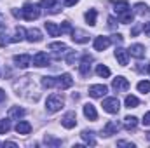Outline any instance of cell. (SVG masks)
Wrapping results in <instances>:
<instances>
[{"mask_svg": "<svg viewBox=\"0 0 150 148\" xmlns=\"http://www.w3.org/2000/svg\"><path fill=\"white\" fill-rule=\"evenodd\" d=\"M108 23H110V28H115V19L113 18H108Z\"/></svg>", "mask_w": 150, "mask_h": 148, "instance_id": "obj_46", "label": "cell"}, {"mask_svg": "<svg viewBox=\"0 0 150 148\" xmlns=\"http://www.w3.org/2000/svg\"><path fill=\"white\" fill-rule=\"evenodd\" d=\"M147 12H149V5H147V4H143V2L134 4V14L143 16V14H147Z\"/></svg>", "mask_w": 150, "mask_h": 148, "instance_id": "obj_28", "label": "cell"}, {"mask_svg": "<svg viewBox=\"0 0 150 148\" xmlns=\"http://www.w3.org/2000/svg\"><path fill=\"white\" fill-rule=\"evenodd\" d=\"M108 92V87L105 84H94L89 87V96L91 98H103Z\"/></svg>", "mask_w": 150, "mask_h": 148, "instance_id": "obj_5", "label": "cell"}, {"mask_svg": "<svg viewBox=\"0 0 150 148\" xmlns=\"http://www.w3.org/2000/svg\"><path fill=\"white\" fill-rule=\"evenodd\" d=\"M133 18H134V14H133L131 11H126V12L119 14V21H120V23H124V25H127V23H133Z\"/></svg>", "mask_w": 150, "mask_h": 148, "instance_id": "obj_29", "label": "cell"}, {"mask_svg": "<svg viewBox=\"0 0 150 148\" xmlns=\"http://www.w3.org/2000/svg\"><path fill=\"white\" fill-rule=\"evenodd\" d=\"M63 105H65V99H63L61 94H51V96L47 98V101H45V108H47L49 113L59 111L63 108Z\"/></svg>", "mask_w": 150, "mask_h": 148, "instance_id": "obj_1", "label": "cell"}, {"mask_svg": "<svg viewBox=\"0 0 150 148\" xmlns=\"http://www.w3.org/2000/svg\"><path fill=\"white\" fill-rule=\"evenodd\" d=\"M103 110L107 111V113H119L120 110V101L117 99V98H107L105 101H103Z\"/></svg>", "mask_w": 150, "mask_h": 148, "instance_id": "obj_4", "label": "cell"}, {"mask_svg": "<svg viewBox=\"0 0 150 148\" xmlns=\"http://www.w3.org/2000/svg\"><path fill=\"white\" fill-rule=\"evenodd\" d=\"M140 32H142V25H138V26H134V28H133V32H131V35L134 37V35H138Z\"/></svg>", "mask_w": 150, "mask_h": 148, "instance_id": "obj_41", "label": "cell"}, {"mask_svg": "<svg viewBox=\"0 0 150 148\" xmlns=\"http://www.w3.org/2000/svg\"><path fill=\"white\" fill-rule=\"evenodd\" d=\"M124 105H126L127 108H136V106L140 105V99H138L136 96L129 94V96H126V99H124Z\"/></svg>", "mask_w": 150, "mask_h": 148, "instance_id": "obj_25", "label": "cell"}, {"mask_svg": "<svg viewBox=\"0 0 150 148\" xmlns=\"http://www.w3.org/2000/svg\"><path fill=\"white\" fill-rule=\"evenodd\" d=\"M72 85H74V78H72L70 73H63V75H59V77H56V87H59V89H68V87H72Z\"/></svg>", "mask_w": 150, "mask_h": 148, "instance_id": "obj_6", "label": "cell"}, {"mask_svg": "<svg viewBox=\"0 0 150 148\" xmlns=\"http://www.w3.org/2000/svg\"><path fill=\"white\" fill-rule=\"evenodd\" d=\"M26 40L28 42H40L42 40V33H40V30L38 28H30L28 32H26Z\"/></svg>", "mask_w": 150, "mask_h": 148, "instance_id": "obj_18", "label": "cell"}, {"mask_svg": "<svg viewBox=\"0 0 150 148\" xmlns=\"http://www.w3.org/2000/svg\"><path fill=\"white\" fill-rule=\"evenodd\" d=\"M72 40L75 44H86L89 42V35L84 30H72Z\"/></svg>", "mask_w": 150, "mask_h": 148, "instance_id": "obj_15", "label": "cell"}, {"mask_svg": "<svg viewBox=\"0 0 150 148\" xmlns=\"http://www.w3.org/2000/svg\"><path fill=\"white\" fill-rule=\"evenodd\" d=\"M9 42H12V40L7 37L5 33H0V47H5V45H7Z\"/></svg>", "mask_w": 150, "mask_h": 148, "instance_id": "obj_36", "label": "cell"}, {"mask_svg": "<svg viewBox=\"0 0 150 148\" xmlns=\"http://www.w3.org/2000/svg\"><path fill=\"white\" fill-rule=\"evenodd\" d=\"M49 49H51V51H54V52L68 51V47H67V44H65V42H52V44H49Z\"/></svg>", "mask_w": 150, "mask_h": 148, "instance_id": "obj_27", "label": "cell"}, {"mask_svg": "<svg viewBox=\"0 0 150 148\" xmlns=\"http://www.w3.org/2000/svg\"><path fill=\"white\" fill-rule=\"evenodd\" d=\"M77 2H79V0H65V5H67V7H72V5L77 4Z\"/></svg>", "mask_w": 150, "mask_h": 148, "instance_id": "obj_44", "label": "cell"}, {"mask_svg": "<svg viewBox=\"0 0 150 148\" xmlns=\"http://www.w3.org/2000/svg\"><path fill=\"white\" fill-rule=\"evenodd\" d=\"M119 129H120L119 122H117V120H110V122H107V124H105V127H103V136H112V134H117V132H119Z\"/></svg>", "mask_w": 150, "mask_h": 148, "instance_id": "obj_13", "label": "cell"}, {"mask_svg": "<svg viewBox=\"0 0 150 148\" xmlns=\"http://www.w3.org/2000/svg\"><path fill=\"white\" fill-rule=\"evenodd\" d=\"M96 75L107 78V77H110V68L105 66V65H98V66H96Z\"/></svg>", "mask_w": 150, "mask_h": 148, "instance_id": "obj_32", "label": "cell"}, {"mask_svg": "<svg viewBox=\"0 0 150 148\" xmlns=\"http://www.w3.org/2000/svg\"><path fill=\"white\" fill-rule=\"evenodd\" d=\"M16 132L18 134H30L32 132V124L30 122H26V120H19L18 124H16Z\"/></svg>", "mask_w": 150, "mask_h": 148, "instance_id": "obj_17", "label": "cell"}, {"mask_svg": "<svg viewBox=\"0 0 150 148\" xmlns=\"http://www.w3.org/2000/svg\"><path fill=\"white\" fill-rule=\"evenodd\" d=\"M110 40H112V42H115V44H117V42H119V44H122V40H124V38H122V35H120V33H115V35H112V38H110Z\"/></svg>", "mask_w": 150, "mask_h": 148, "instance_id": "obj_37", "label": "cell"}, {"mask_svg": "<svg viewBox=\"0 0 150 148\" xmlns=\"http://www.w3.org/2000/svg\"><path fill=\"white\" fill-rule=\"evenodd\" d=\"M5 99V92H4V89H0V103Z\"/></svg>", "mask_w": 150, "mask_h": 148, "instance_id": "obj_47", "label": "cell"}, {"mask_svg": "<svg viewBox=\"0 0 150 148\" xmlns=\"http://www.w3.org/2000/svg\"><path fill=\"white\" fill-rule=\"evenodd\" d=\"M91 63H93V58H91L89 54H86V56L82 58L80 65H79V72H80L82 77H87V75L91 73Z\"/></svg>", "mask_w": 150, "mask_h": 148, "instance_id": "obj_8", "label": "cell"}, {"mask_svg": "<svg viewBox=\"0 0 150 148\" xmlns=\"http://www.w3.org/2000/svg\"><path fill=\"white\" fill-rule=\"evenodd\" d=\"M61 28V33L63 32H70L72 33V26H70V23H63V26H59Z\"/></svg>", "mask_w": 150, "mask_h": 148, "instance_id": "obj_38", "label": "cell"}, {"mask_svg": "<svg viewBox=\"0 0 150 148\" xmlns=\"http://www.w3.org/2000/svg\"><path fill=\"white\" fill-rule=\"evenodd\" d=\"M25 113H26V111L23 110V108H19V106H12V108H9V118H11V120H12V118L19 120L21 117H25Z\"/></svg>", "mask_w": 150, "mask_h": 148, "instance_id": "obj_23", "label": "cell"}, {"mask_svg": "<svg viewBox=\"0 0 150 148\" xmlns=\"http://www.w3.org/2000/svg\"><path fill=\"white\" fill-rule=\"evenodd\" d=\"M136 125H138V118H136V117L127 115V117L124 118V129H126V131H133V129H136Z\"/></svg>", "mask_w": 150, "mask_h": 148, "instance_id": "obj_22", "label": "cell"}, {"mask_svg": "<svg viewBox=\"0 0 150 148\" xmlns=\"http://www.w3.org/2000/svg\"><path fill=\"white\" fill-rule=\"evenodd\" d=\"M112 5H113V11L117 12V16H119V14H122V12H126V11H131L129 4H127L126 0H113Z\"/></svg>", "mask_w": 150, "mask_h": 148, "instance_id": "obj_16", "label": "cell"}, {"mask_svg": "<svg viewBox=\"0 0 150 148\" xmlns=\"http://www.w3.org/2000/svg\"><path fill=\"white\" fill-rule=\"evenodd\" d=\"M93 134H94L93 131H82V134H80V136H82V140H84L87 145L94 147V145H96V140H94V136H93Z\"/></svg>", "mask_w": 150, "mask_h": 148, "instance_id": "obj_26", "label": "cell"}, {"mask_svg": "<svg viewBox=\"0 0 150 148\" xmlns=\"http://www.w3.org/2000/svg\"><path fill=\"white\" fill-rule=\"evenodd\" d=\"M143 32H145V35H147V37H150V21L143 26Z\"/></svg>", "mask_w": 150, "mask_h": 148, "instance_id": "obj_43", "label": "cell"}, {"mask_svg": "<svg viewBox=\"0 0 150 148\" xmlns=\"http://www.w3.org/2000/svg\"><path fill=\"white\" fill-rule=\"evenodd\" d=\"M45 30H47V33H49L51 37H58V35L61 33V28H59L56 23H52V21H45Z\"/></svg>", "mask_w": 150, "mask_h": 148, "instance_id": "obj_20", "label": "cell"}, {"mask_svg": "<svg viewBox=\"0 0 150 148\" xmlns=\"http://www.w3.org/2000/svg\"><path fill=\"white\" fill-rule=\"evenodd\" d=\"M32 63L38 66V68H42V66H47L49 65V56H47V52H44V51H38L37 54L32 58Z\"/></svg>", "mask_w": 150, "mask_h": 148, "instance_id": "obj_9", "label": "cell"}, {"mask_svg": "<svg viewBox=\"0 0 150 148\" xmlns=\"http://www.w3.org/2000/svg\"><path fill=\"white\" fill-rule=\"evenodd\" d=\"M56 85V77H42V87L44 89H51Z\"/></svg>", "mask_w": 150, "mask_h": 148, "instance_id": "obj_31", "label": "cell"}, {"mask_svg": "<svg viewBox=\"0 0 150 148\" xmlns=\"http://www.w3.org/2000/svg\"><path fill=\"white\" fill-rule=\"evenodd\" d=\"M74 61H75V52H70V54L67 56V63H68V65H74Z\"/></svg>", "mask_w": 150, "mask_h": 148, "instance_id": "obj_40", "label": "cell"}, {"mask_svg": "<svg viewBox=\"0 0 150 148\" xmlns=\"http://www.w3.org/2000/svg\"><path fill=\"white\" fill-rule=\"evenodd\" d=\"M45 143H47V145H52V147H59V145H61V140H54V138H51V136H45Z\"/></svg>", "mask_w": 150, "mask_h": 148, "instance_id": "obj_35", "label": "cell"}, {"mask_svg": "<svg viewBox=\"0 0 150 148\" xmlns=\"http://www.w3.org/2000/svg\"><path fill=\"white\" fill-rule=\"evenodd\" d=\"M11 131V118H2L0 120V134H7Z\"/></svg>", "mask_w": 150, "mask_h": 148, "instance_id": "obj_33", "label": "cell"}, {"mask_svg": "<svg viewBox=\"0 0 150 148\" xmlns=\"http://www.w3.org/2000/svg\"><path fill=\"white\" fill-rule=\"evenodd\" d=\"M138 91L140 92H150V82L149 80H142V82H138Z\"/></svg>", "mask_w": 150, "mask_h": 148, "instance_id": "obj_34", "label": "cell"}, {"mask_svg": "<svg viewBox=\"0 0 150 148\" xmlns=\"http://www.w3.org/2000/svg\"><path fill=\"white\" fill-rule=\"evenodd\" d=\"M4 147H16V143H14V141H5Z\"/></svg>", "mask_w": 150, "mask_h": 148, "instance_id": "obj_45", "label": "cell"}, {"mask_svg": "<svg viewBox=\"0 0 150 148\" xmlns=\"http://www.w3.org/2000/svg\"><path fill=\"white\" fill-rule=\"evenodd\" d=\"M84 115H86L89 120H96V118H98V111L94 108V105L86 103V105H84Z\"/></svg>", "mask_w": 150, "mask_h": 148, "instance_id": "obj_19", "label": "cell"}, {"mask_svg": "<svg viewBox=\"0 0 150 148\" xmlns=\"http://www.w3.org/2000/svg\"><path fill=\"white\" fill-rule=\"evenodd\" d=\"M14 63H16L18 68H28L32 65V56H28V54H18V56H14Z\"/></svg>", "mask_w": 150, "mask_h": 148, "instance_id": "obj_11", "label": "cell"}, {"mask_svg": "<svg viewBox=\"0 0 150 148\" xmlns=\"http://www.w3.org/2000/svg\"><path fill=\"white\" fill-rule=\"evenodd\" d=\"M127 52H129L133 58H136V59H142V58H145V52H147V49H145V45H142V44H133V45L127 49Z\"/></svg>", "mask_w": 150, "mask_h": 148, "instance_id": "obj_10", "label": "cell"}, {"mask_svg": "<svg viewBox=\"0 0 150 148\" xmlns=\"http://www.w3.org/2000/svg\"><path fill=\"white\" fill-rule=\"evenodd\" d=\"M142 122H143V125H150V111H147V113L143 115V120H142Z\"/></svg>", "mask_w": 150, "mask_h": 148, "instance_id": "obj_39", "label": "cell"}, {"mask_svg": "<svg viewBox=\"0 0 150 148\" xmlns=\"http://www.w3.org/2000/svg\"><path fill=\"white\" fill-rule=\"evenodd\" d=\"M149 73H150V68H149Z\"/></svg>", "mask_w": 150, "mask_h": 148, "instance_id": "obj_48", "label": "cell"}, {"mask_svg": "<svg viewBox=\"0 0 150 148\" xmlns=\"http://www.w3.org/2000/svg\"><path fill=\"white\" fill-rule=\"evenodd\" d=\"M110 44H112L110 37H96L93 45H94V51H107Z\"/></svg>", "mask_w": 150, "mask_h": 148, "instance_id": "obj_12", "label": "cell"}, {"mask_svg": "<svg viewBox=\"0 0 150 148\" xmlns=\"http://www.w3.org/2000/svg\"><path fill=\"white\" fill-rule=\"evenodd\" d=\"M38 7L49 11V12H58V5H56V0H40Z\"/></svg>", "mask_w": 150, "mask_h": 148, "instance_id": "obj_21", "label": "cell"}, {"mask_svg": "<svg viewBox=\"0 0 150 148\" xmlns=\"http://www.w3.org/2000/svg\"><path fill=\"white\" fill-rule=\"evenodd\" d=\"M96 16H98L96 9H89V11L86 12V21H87L89 26H94V25H96Z\"/></svg>", "mask_w": 150, "mask_h": 148, "instance_id": "obj_24", "label": "cell"}, {"mask_svg": "<svg viewBox=\"0 0 150 148\" xmlns=\"http://www.w3.org/2000/svg\"><path fill=\"white\" fill-rule=\"evenodd\" d=\"M117 145H119V147H134V145H133V143H127V141H117Z\"/></svg>", "mask_w": 150, "mask_h": 148, "instance_id": "obj_42", "label": "cell"}, {"mask_svg": "<svg viewBox=\"0 0 150 148\" xmlns=\"http://www.w3.org/2000/svg\"><path fill=\"white\" fill-rule=\"evenodd\" d=\"M112 89L115 92H126V91L129 89V80H127L126 77H122V75L115 77L113 82H112Z\"/></svg>", "mask_w": 150, "mask_h": 148, "instance_id": "obj_3", "label": "cell"}, {"mask_svg": "<svg viewBox=\"0 0 150 148\" xmlns=\"http://www.w3.org/2000/svg\"><path fill=\"white\" fill-rule=\"evenodd\" d=\"M61 125L65 129H74L75 125H77V115H75V111H67L65 113V117L61 118Z\"/></svg>", "mask_w": 150, "mask_h": 148, "instance_id": "obj_7", "label": "cell"}, {"mask_svg": "<svg viewBox=\"0 0 150 148\" xmlns=\"http://www.w3.org/2000/svg\"><path fill=\"white\" fill-rule=\"evenodd\" d=\"M25 38H26V30L21 28V26H18V28H16V35L11 38V40H12V42H21V40H25Z\"/></svg>", "mask_w": 150, "mask_h": 148, "instance_id": "obj_30", "label": "cell"}, {"mask_svg": "<svg viewBox=\"0 0 150 148\" xmlns=\"http://www.w3.org/2000/svg\"><path fill=\"white\" fill-rule=\"evenodd\" d=\"M21 16H23V19H26V21H35L38 16H40V9H38V5H35V4L26 2V4L23 5V9H21Z\"/></svg>", "mask_w": 150, "mask_h": 148, "instance_id": "obj_2", "label": "cell"}, {"mask_svg": "<svg viewBox=\"0 0 150 148\" xmlns=\"http://www.w3.org/2000/svg\"><path fill=\"white\" fill-rule=\"evenodd\" d=\"M115 58H117V61H119L120 66H126L127 61H129V52L126 49H122V47H117L115 49Z\"/></svg>", "mask_w": 150, "mask_h": 148, "instance_id": "obj_14", "label": "cell"}]
</instances>
